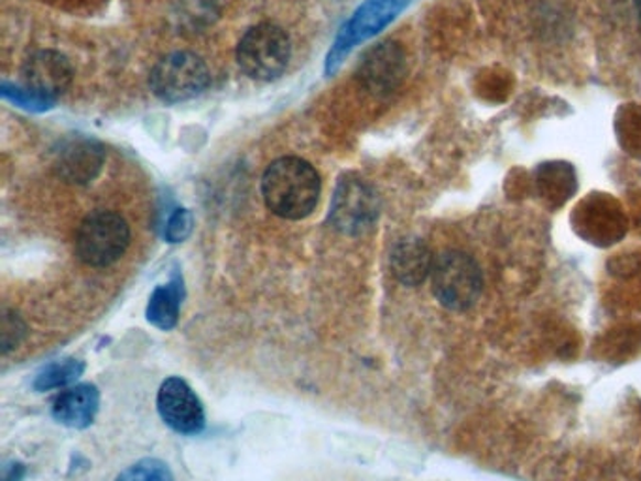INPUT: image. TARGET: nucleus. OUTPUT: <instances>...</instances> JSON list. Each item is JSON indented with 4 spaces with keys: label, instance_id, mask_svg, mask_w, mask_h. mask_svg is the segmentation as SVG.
<instances>
[{
    "label": "nucleus",
    "instance_id": "1",
    "mask_svg": "<svg viewBox=\"0 0 641 481\" xmlns=\"http://www.w3.org/2000/svg\"><path fill=\"white\" fill-rule=\"evenodd\" d=\"M320 188V175L315 167L295 156L271 162L262 177L265 206L286 220H302L315 211Z\"/></svg>",
    "mask_w": 641,
    "mask_h": 481
},
{
    "label": "nucleus",
    "instance_id": "2",
    "mask_svg": "<svg viewBox=\"0 0 641 481\" xmlns=\"http://www.w3.org/2000/svg\"><path fill=\"white\" fill-rule=\"evenodd\" d=\"M431 288L443 307L456 313L468 310L480 299L484 288L480 265L467 252H443L433 263Z\"/></svg>",
    "mask_w": 641,
    "mask_h": 481
},
{
    "label": "nucleus",
    "instance_id": "3",
    "mask_svg": "<svg viewBox=\"0 0 641 481\" xmlns=\"http://www.w3.org/2000/svg\"><path fill=\"white\" fill-rule=\"evenodd\" d=\"M292 55L290 36L281 26L262 23L252 26L239 42L238 65L258 81H271L286 70Z\"/></svg>",
    "mask_w": 641,
    "mask_h": 481
},
{
    "label": "nucleus",
    "instance_id": "4",
    "mask_svg": "<svg viewBox=\"0 0 641 481\" xmlns=\"http://www.w3.org/2000/svg\"><path fill=\"white\" fill-rule=\"evenodd\" d=\"M130 244V228L121 215L95 211L87 215L76 233V252L90 267L116 263Z\"/></svg>",
    "mask_w": 641,
    "mask_h": 481
},
{
    "label": "nucleus",
    "instance_id": "5",
    "mask_svg": "<svg viewBox=\"0 0 641 481\" xmlns=\"http://www.w3.org/2000/svg\"><path fill=\"white\" fill-rule=\"evenodd\" d=\"M211 76L196 53L175 52L161 58L149 77L151 90L162 102L180 103L196 98L209 87Z\"/></svg>",
    "mask_w": 641,
    "mask_h": 481
},
{
    "label": "nucleus",
    "instance_id": "6",
    "mask_svg": "<svg viewBox=\"0 0 641 481\" xmlns=\"http://www.w3.org/2000/svg\"><path fill=\"white\" fill-rule=\"evenodd\" d=\"M409 2L411 0H366L356 10L352 18L345 23L339 36L335 39L332 50L327 53V76L339 70L343 61L356 45L377 36L380 31H384L385 26L390 25L399 13L409 7Z\"/></svg>",
    "mask_w": 641,
    "mask_h": 481
},
{
    "label": "nucleus",
    "instance_id": "7",
    "mask_svg": "<svg viewBox=\"0 0 641 481\" xmlns=\"http://www.w3.org/2000/svg\"><path fill=\"white\" fill-rule=\"evenodd\" d=\"M379 196L371 185L356 175L340 177L329 209V222L335 230L345 236L366 233L379 220Z\"/></svg>",
    "mask_w": 641,
    "mask_h": 481
},
{
    "label": "nucleus",
    "instance_id": "8",
    "mask_svg": "<svg viewBox=\"0 0 641 481\" xmlns=\"http://www.w3.org/2000/svg\"><path fill=\"white\" fill-rule=\"evenodd\" d=\"M406 77V53L398 42H382L363 55L358 66V79L369 92L388 97L399 89Z\"/></svg>",
    "mask_w": 641,
    "mask_h": 481
},
{
    "label": "nucleus",
    "instance_id": "9",
    "mask_svg": "<svg viewBox=\"0 0 641 481\" xmlns=\"http://www.w3.org/2000/svg\"><path fill=\"white\" fill-rule=\"evenodd\" d=\"M106 151L89 138H66L53 153V167L70 185H87L102 172Z\"/></svg>",
    "mask_w": 641,
    "mask_h": 481
},
{
    "label": "nucleus",
    "instance_id": "10",
    "mask_svg": "<svg viewBox=\"0 0 641 481\" xmlns=\"http://www.w3.org/2000/svg\"><path fill=\"white\" fill-rule=\"evenodd\" d=\"M162 419L181 435H198L206 427L204 406L185 380L167 379L156 398Z\"/></svg>",
    "mask_w": 641,
    "mask_h": 481
},
{
    "label": "nucleus",
    "instance_id": "11",
    "mask_svg": "<svg viewBox=\"0 0 641 481\" xmlns=\"http://www.w3.org/2000/svg\"><path fill=\"white\" fill-rule=\"evenodd\" d=\"M21 79L26 89L33 90L40 97H61L74 79V70L68 58L52 50H42L26 58L21 68Z\"/></svg>",
    "mask_w": 641,
    "mask_h": 481
},
{
    "label": "nucleus",
    "instance_id": "12",
    "mask_svg": "<svg viewBox=\"0 0 641 481\" xmlns=\"http://www.w3.org/2000/svg\"><path fill=\"white\" fill-rule=\"evenodd\" d=\"M435 258L427 244L417 238H404L395 243L390 254L392 273L404 286H420L431 276Z\"/></svg>",
    "mask_w": 641,
    "mask_h": 481
},
{
    "label": "nucleus",
    "instance_id": "13",
    "mask_svg": "<svg viewBox=\"0 0 641 481\" xmlns=\"http://www.w3.org/2000/svg\"><path fill=\"white\" fill-rule=\"evenodd\" d=\"M100 405V393L90 384L76 385L63 392L53 403V417L72 429H85L93 424Z\"/></svg>",
    "mask_w": 641,
    "mask_h": 481
},
{
    "label": "nucleus",
    "instance_id": "14",
    "mask_svg": "<svg viewBox=\"0 0 641 481\" xmlns=\"http://www.w3.org/2000/svg\"><path fill=\"white\" fill-rule=\"evenodd\" d=\"M181 303H183V278L174 276L170 283L154 289L149 299L148 320L154 328L170 331L180 320Z\"/></svg>",
    "mask_w": 641,
    "mask_h": 481
},
{
    "label": "nucleus",
    "instance_id": "15",
    "mask_svg": "<svg viewBox=\"0 0 641 481\" xmlns=\"http://www.w3.org/2000/svg\"><path fill=\"white\" fill-rule=\"evenodd\" d=\"M85 365L77 360L53 361L50 365H45L39 372V376L34 380V390L36 392H50V390H57V387H65V385L76 382L82 374H84Z\"/></svg>",
    "mask_w": 641,
    "mask_h": 481
},
{
    "label": "nucleus",
    "instance_id": "16",
    "mask_svg": "<svg viewBox=\"0 0 641 481\" xmlns=\"http://www.w3.org/2000/svg\"><path fill=\"white\" fill-rule=\"evenodd\" d=\"M116 481H175V478L159 459H143L117 475Z\"/></svg>",
    "mask_w": 641,
    "mask_h": 481
},
{
    "label": "nucleus",
    "instance_id": "17",
    "mask_svg": "<svg viewBox=\"0 0 641 481\" xmlns=\"http://www.w3.org/2000/svg\"><path fill=\"white\" fill-rule=\"evenodd\" d=\"M25 334L26 326L25 321L21 320V316L15 310L2 308V316H0V350L2 353H8L18 347Z\"/></svg>",
    "mask_w": 641,
    "mask_h": 481
},
{
    "label": "nucleus",
    "instance_id": "18",
    "mask_svg": "<svg viewBox=\"0 0 641 481\" xmlns=\"http://www.w3.org/2000/svg\"><path fill=\"white\" fill-rule=\"evenodd\" d=\"M2 97L10 100V102L15 103V106H21L25 110L33 111H44L50 110L55 100H50V98L40 97L33 90L20 89V87H12V85L2 84Z\"/></svg>",
    "mask_w": 641,
    "mask_h": 481
},
{
    "label": "nucleus",
    "instance_id": "19",
    "mask_svg": "<svg viewBox=\"0 0 641 481\" xmlns=\"http://www.w3.org/2000/svg\"><path fill=\"white\" fill-rule=\"evenodd\" d=\"M194 217L188 209H177L167 219L166 239L170 243H183L193 233Z\"/></svg>",
    "mask_w": 641,
    "mask_h": 481
},
{
    "label": "nucleus",
    "instance_id": "20",
    "mask_svg": "<svg viewBox=\"0 0 641 481\" xmlns=\"http://www.w3.org/2000/svg\"><path fill=\"white\" fill-rule=\"evenodd\" d=\"M634 4H635V12H638V18H640V21H641V0H634Z\"/></svg>",
    "mask_w": 641,
    "mask_h": 481
}]
</instances>
